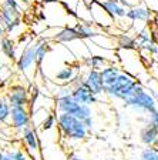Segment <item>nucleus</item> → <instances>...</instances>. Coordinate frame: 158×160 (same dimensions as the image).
Masks as SVG:
<instances>
[{
    "label": "nucleus",
    "instance_id": "obj_1",
    "mask_svg": "<svg viewBox=\"0 0 158 160\" xmlns=\"http://www.w3.org/2000/svg\"><path fill=\"white\" fill-rule=\"evenodd\" d=\"M122 107L132 110V112H135L138 114H145L158 109L155 99L151 96L150 92H147V89L142 86V83L140 80L132 87L131 93L122 100Z\"/></svg>",
    "mask_w": 158,
    "mask_h": 160
},
{
    "label": "nucleus",
    "instance_id": "obj_2",
    "mask_svg": "<svg viewBox=\"0 0 158 160\" xmlns=\"http://www.w3.org/2000/svg\"><path fill=\"white\" fill-rule=\"evenodd\" d=\"M56 126L60 136L70 142H84L89 137V130L86 129L84 123L71 114L57 113Z\"/></svg>",
    "mask_w": 158,
    "mask_h": 160
},
{
    "label": "nucleus",
    "instance_id": "obj_3",
    "mask_svg": "<svg viewBox=\"0 0 158 160\" xmlns=\"http://www.w3.org/2000/svg\"><path fill=\"white\" fill-rule=\"evenodd\" d=\"M137 82H138V80L135 79L134 74L128 73V72H121V74L118 76L117 82H115L113 86H110V87L103 90V94L111 100L122 102L125 97L131 93L132 87L135 86Z\"/></svg>",
    "mask_w": 158,
    "mask_h": 160
},
{
    "label": "nucleus",
    "instance_id": "obj_4",
    "mask_svg": "<svg viewBox=\"0 0 158 160\" xmlns=\"http://www.w3.org/2000/svg\"><path fill=\"white\" fill-rule=\"evenodd\" d=\"M54 109L57 113H67L71 116L77 117L79 120H86L87 117L93 116V109L91 106L87 104H80L71 96H64V97H57L54 99Z\"/></svg>",
    "mask_w": 158,
    "mask_h": 160
},
{
    "label": "nucleus",
    "instance_id": "obj_5",
    "mask_svg": "<svg viewBox=\"0 0 158 160\" xmlns=\"http://www.w3.org/2000/svg\"><path fill=\"white\" fill-rule=\"evenodd\" d=\"M73 86V92H71V97L76 100L77 103L80 104H87V106H93L98 102V97L93 93L91 90L86 86L84 79H83V73H79L76 76V79L71 82Z\"/></svg>",
    "mask_w": 158,
    "mask_h": 160
},
{
    "label": "nucleus",
    "instance_id": "obj_6",
    "mask_svg": "<svg viewBox=\"0 0 158 160\" xmlns=\"http://www.w3.org/2000/svg\"><path fill=\"white\" fill-rule=\"evenodd\" d=\"M0 23L7 33H12L22 24V9H14L4 3H0Z\"/></svg>",
    "mask_w": 158,
    "mask_h": 160
},
{
    "label": "nucleus",
    "instance_id": "obj_7",
    "mask_svg": "<svg viewBox=\"0 0 158 160\" xmlns=\"http://www.w3.org/2000/svg\"><path fill=\"white\" fill-rule=\"evenodd\" d=\"M36 47L37 39L30 40V43H27L24 49L22 50V53L17 56L14 63H16V69L20 73H27L29 70H31V67L36 66Z\"/></svg>",
    "mask_w": 158,
    "mask_h": 160
},
{
    "label": "nucleus",
    "instance_id": "obj_8",
    "mask_svg": "<svg viewBox=\"0 0 158 160\" xmlns=\"http://www.w3.org/2000/svg\"><path fill=\"white\" fill-rule=\"evenodd\" d=\"M6 99L10 107H27L29 106V89L20 83L10 84L6 93Z\"/></svg>",
    "mask_w": 158,
    "mask_h": 160
},
{
    "label": "nucleus",
    "instance_id": "obj_9",
    "mask_svg": "<svg viewBox=\"0 0 158 160\" xmlns=\"http://www.w3.org/2000/svg\"><path fill=\"white\" fill-rule=\"evenodd\" d=\"M9 124L17 132H22L24 127L30 126V110L27 107H12Z\"/></svg>",
    "mask_w": 158,
    "mask_h": 160
},
{
    "label": "nucleus",
    "instance_id": "obj_10",
    "mask_svg": "<svg viewBox=\"0 0 158 160\" xmlns=\"http://www.w3.org/2000/svg\"><path fill=\"white\" fill-rule=\"evenodd\" d=\"M83 79H84L86 86L89 87L97 97L101 96L103 94V82H101V76H100L98 70L89 69V67H87L86 72L83 73Z\"/></svg>",
    "mask_w": 158,
    "mask_h": 160
},
{
    "label": "nucleus",
    "instance_id": "obj_11",
    "mask_svg": "<svg viewBox=\"0 0 158 160\" xmlns=\"http://www.w3.org/2000/svg\"><path fill=\"white\" fill-rule=\"evenodd\" d=\"M100 6L105 10V13L108 14L113 20L117 19H125L127 7H124L118 0H98Z\"/></svg>",
    "mask_w": 158,
    "mask_h": 160
},
{
    "label": "nucleus",
    "instance_id": "obj_12",
    "mask_svg": "<svg viewBox=\"0 0 158 160\" xmlns=\"http://www.w3.org/2000/svg\"><path fill=\"white\" fill-rule=\"evenodd\" d=\"M20 140H22V143L24 144L27 150H29L30 153H36L39 152L40 149V142H39V136H37L36 130L33 127H24L22 132H20Z\"/></svg>",
    "mask_w": 158,
    "mask_h": 160
},
{
    "label": "nucleus",
    "instance_id": "obj_13",
    "mask_svg": "<svg viewBox=\"0 0 158 160\" xmlns=\"http://www.w3.org/2000/svg\"><path fill=\"white\" fill-rule=\"evenodd\" d=\"M125 19L135 23V22H141V23H147L151 19V10L150 7L144 6V4H138V6H132L127 9L125 13Z\"/></svg>",
    "mask_w": 158,
    "mask_h": 160
},
{
    "label": "nucleus",
    "instance_id": "obj_14",
    "mask_svg": "<svg viewBox=\"0 0 158 160\" xmlns=\"http://www.w3.org/2000/svg\"><path fill=\"white\" fill-rule=\"evenodd\" d=\"M121 72H122L121 67L114 63L107 64L104 69L100 70V76H101V82H103V90L113 86V84L117 82V79H118V76L121 74Z\"/></svg>",
    "mask_w": 158,
    "mask_h": 160
},
{
    "label": "nucleus",
    "instance_id": "obj_15",
    "mask_svg": "<svg viewBox=\"0 0 158 160\" xmlns=\"http://www.w3.org/2000/svg\"><path fill=\"white\" fill-rule=\"evenodd\" d=\"M79 66H64L59 70L54 76L56 83L59 84H71V82L76 79V76L80 73Z\"/></svg>",
    "mask_w": 158,
    "mask_h": 160
},
{
    "label": "nucleus",
    "instance_id": "obj_16",
    "mask_svg": "<svg viewBox=\"0 0 158 160\" xmlns=\"http://www.w3.org/2000/svg\"><path fill=\"white\" fill-rule=\"evenodd\" d=\"M53 40L57 42V43H71V42H76V40H81L77 33V30L74 27L70 26H64L63 29L57 30L56 34L53 36Z\"/></svg>",
    "mask_w": 158,
    "mask_h": 160
},
{
    "label": "nucleus",
    "instance_id": "obj_17",
    "mask_svg": "<svg viewBox=\"0 0 158 160\" xmlns=\"http://www.w3.org/2000/svg\"><path fill=\"white\" fill-rule=\"evenodd\" d=\"M74 29L77 30L80 39H96V37L101 36L98 30L96 29V24H93L91 22H79L76 23Z\"/></svg>",
    "mask_w": 158,
    "mask_h": 160
},
{
    "label": "nucleus",
    "instance_id": "obj_18",
    "mask_svg": "<svg viewBox=\"0 0 158 160\" xmlns=\"http://www.w3.org/2000/svg\"><path fill=\"white\" fill-rule=\"evenodd\" d=\"M16 42L13 39H10L9 36H4L3 39H0V53L4 57H7L12 62H16L17 53H16Z\"/></svg>",
    "mask_w": 158,
    "mask_h": 160
},
{
    "label": "nucleus",
    "instance_id": "obj_19",
    "mask_svg": "<svg viewBox=\"0 0 158 160\" xmlns=\"http://www.w3.org/2000/svg\"><path fill=\"white\" fill-rule=\"evenodd\" d=\"M157 136H158V129L147 126V124H142L138 132V140L142 146H152Z\"/></svg>",
    "mask_w": 158,
    "mask_h": 160
},
{
    "label": "nucleus",
    "instance_id": "obj_20",
    "mask_svg": "<svg viewBox=\"0 0 158 160\" xmlns=\"http://www.w3.org/2000/svg\"><path fill=\"white\" fill-rule=\"evenodd\" d=\"M47 52H49V44H47L46 39L40 37L37 39V47H36V67L37 72H41V64H43L44 59L47 56Z\"/></svg>",
    "mask_w": 158,
    "mask_h": 160
},
{
    "label": "nucleus",
    "instance_id": "obj_21",
    "mask_svg": "<svg viewBox=\"0 0 158 160\" xmlns=\"http://www.w3.org/2000/svg\"><path fill=\"white\" fill-rule=\"evenodd\" d=\"M117 46L121 50H135L137 43H135V37L131 36L127 32H122L117 36Z\"/></svg>",
    "mask_w": 158,
    "mask_h": 160
},
{
    "label": "nucleus",
    "instance_id": "obj_22",
    "mask_svg": "<svg viewBox=\"0 0 158 160\" xmlns=\"http://www.w3.org/2000/svg\"><path fill=\"white\" fill-rule=\"evenodd\" d=\"M87 66H89V69H94V70H101L104 69L107 64H110V62L107 59H105L104 56H98V54H94V56H91L90 59H87Z\"/></svg>",
    "mask_w": 158,
    "mask_h": 160
},
{
    "label": "nucleus",
    "instance_id": "obj_23",
    "mask_svg": "<svg viewBox=\"0 0 158 160\" xmlns=\"http://www.w3.org/2000/svg\"><path fill=\"white\" fill-rule=\"evenodd\" d=\"M10 104L6 96H0V124H9L10 119Z\"/></svg>",
    "mask_w": 158,
    "mask_h": 160
},
{
    "label": "nucleus",
    "instance_id": "obj_24",
    "mask_svg": "<svg viewBox=\"0 0 158 160\" xmlns=\"http://www.w3.org/2000/svg\"><path fill=\"white\" fill-rule=\"evenodd\" d=\"M140 160H158V149L154 146H144L140 152Z\"/></svg>",
    "mask_w": 158,
    "mask_h": 160
},
{
    "label": "nucleus",
    "instance_id": "obj_25",
    "mask_svg": "<svg viewBox=\"0 0 158 160\" xmlns=\"http://www.w3.org/2000/svg\"><path fill=\"white\" fill-rule=\"evenodd\" d=\"M140 120H141L144 124H147V126H151V127L158 129V109L152 110L150 113L142 114V117Z\"/></svg>",
    "mask_w": 158,
    "mask_h": 160
},
{
    "label": "nucleus",
    "instance_id": "obj_26",
    "mask_svg": "<svg viewBox=\"0 0 158 160\" xmlns=\"http://www.w3.org/2000/svg\"><path fill=\"white\" fill-rule=\"evenodd\" d=\"M135 43H137V47H140L141 44L147 43V42H150V40H154L151 36V30L148 29H141L138 30L137 33H135Z\"/></svg>",
    "mask_w": 158,
    "mask_h": 160
},
{
    "label": "nucleus",
    "instance_id": "obj_27",
    "mask_svg": "<svg viewBox=\"0 0 158 160\" xmlns=\"http://www.w3.org/2000/svg\"><path fill=\"white\" fill-rule=\"evenodd\" d=\"M138 49L141 50V52H145V53L150 54V56H157L158 54V43L155 40H150L147 43L141 44Z\"/></svg>",
    "mask_w": 158,
    "mask_h": 160
},
{
    "label": "nucleus",
    "instance_id": "obj_28",
    "mask_svg": "<svg viewBox=\"0 0 158 160\" xmlns=\"http://www.w3.org/2000/svg\"><path fill=\"white\" fill-rule=\"evenodd\" d=\"M71 92H73V86L71 84H59L54 90V99L57 97H64V96H71Z\"/></svg>",
    "mask_w": 158,
    "mask_h": 160
},
{
    "label": "nucleus",
    "instance_id": "obj_29",
    "mask_svg": "<svg viewBox=\"0 0 158 160\" xmlns=\"http://www.w3.org/2000/svg\"><path fill=\"white\" fill-rule=\"evenodd\" d=\"M54 126H56V114H54V113H49L46 117H44L43 122H41L40 129L43 130V132H47V130H51Z\"/></svg>",
    "mask_w": 158,
    "mask_h": 160
},
{
    "label": "nucleus",
    "instance_id": "obj_30",
    "mask_svg": "<svg viewBox=\"0 0 158 160\" xmlns=\"http://www.w3.org/2000/svg\"><path fill=\"white\" fill-rule=\"evenodd\" d=\"M10 156L13 157V160H30L29 156L26 154V152L22 149H7Z\"/></svg>",
    "mask_w": 158,
    "mask_h": 160
},
{
    "label": "nucleus",
    "instance_id": "obj_31",
    "mask_svg": "<svg viewBox=\"0 0 158 160\" xmlns=\"http://www.w3.org/2000/svg\"><path fill=\"white\" fill-rule=\"evenodd\" d=\"M83 123L86 126V129L89 130V133H91L93 130H94V117H87L86 120H83Z\"/></svg>",
    "mask_w": 158,
    "mask_h": 160
},
{
    "label": "nucleus",
    "instance_id": "obj_32",
    "mask_svg": "<svg viewBox=\"0 0 158 160\" xmlns=\"http://www.w3.org/2000/svg\"><path fill=\"white\" fill-rule=\"evenodd\" d=\"M69 160H86L83 156H80L77 152H70L69 153V157H67Z\"/></svg>",
    "mask_w": 158,
    "mask_h": 160
},
{
    "label": "nucleus",
    "instance_id": "obj_33",
    "mask_svg": "<svg viewBox=\"0 0 158 160\" xmlns=\"http://www.w3.org/2000/svg\"><path fill=\"white\" fill-rule=\"evenodd\" d=\"M6 36V30H4V27H3V24L0 23V39H3V37Z\"/></svg>",
    "mask_w": 158,
    "mask_h": 160
},
{
    "label": "nucleus",
    "instance_id": "obj_34",
    "mask_svg": "<svg viewBox=\"0 0 158 160\" xmlns=\"http://www.w3.org/2000/svg\"><path fill=\"white\" fill-rule=\"evenodd\" d=\"M39 2H40L41 4H44V6H46V4H51V3H54L56 0H39Z\"/></svg>",
    "mask_w": 158,
    "mask_h": 160
},
{
    "label": "nucleus",
    "instance_id": "obj_35",
    "mask_svg": "<svg viewBox=\"0 0 158 160\" xmlns=\"http://www.w3.org/2000/svg\"><path fill=\"white\" fill-rule=\"evenodd\" d=\"M19 2H22L23 4H30L31 3V0H19Z\"/></svg>",
    "mask_w": 158,
    "mask_h": 160
},
{
    "label": "nucleus",
    "instance_id": "obj_36",
    "mask_svg": "<svg viewBox=\"0 0 158 160\" xmlns=\"http://www.w3.org/2000/svg\"><path fill=\"white\" fill-rule=\"evenodd\" d=\"M3 137H4V130L0 127V139H3Z\"/></svg>",
    "mask_w": 158,
    "mask_h": 160
},
{
    "label": "nucleus",
    "instance_id": "obj_37",
    "mask_svg": "<svg viewBox=\"0 0 158 160\" xmlns=\"http://www.w3.org/2000/svg\"><path fill=\"white\" fill-rule=\"evenodd\" d=\"M154 147H157L158 149V136H157V139H155V142H154V144H152Z\"/></svg>",
    "mask_w": 158,
    "mask_h": 160
},
{
    "label": "nucleus",
    "instance_id": "obj_38",
    "mask_svg": "<svg viewBox=\"0 0 158 160\" xmlns=\"http://www.w3.org/2000/svg\"><path fill=\"white\" fill-rule=\"evenodd\" d=\"M135 160H140V159H135Z\"/></svg>",
    "mask_w": 158,
    "mask_h": 160
},
{
    "label": "nucleus",
    "instance_id": "obj_39",
    "mask_svg": "<svg viewBox=\"0 0 158 160\" xmlns=\"http://www.w3.org/2000/svg\"><path fill=\"white\" fill-rule=\"evenodd\" d=\"M157 2H158V0H157Z\"/></svg>",
    "mask_w": 158,
    "mask_h": 160
}]
</instances>
